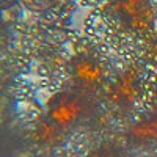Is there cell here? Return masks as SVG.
<instances>
[{
  "instance_id": "6da1fadb",
  "label": "cell",
  "mask_w": 157,
  "mask_h": 157,
  "mask_svg": "<svg viewBox=\"0 0 157 157\" xmlns=\"http://www.w3.org/2000/svg\"><path fill=\"white\" fill-rule=\"evenodd\" d=\"M109 14L130 33H148L152 30L155 14L149 0H109Z\"/></svg>"
},
{
  "instance_id": "7a4b0ae2",
  "label": "cell",
  "mask_w": 157,
  "mask_h": 157,
  "mask_svg": "<svg viewBox=\"0 0 157 157\" xmlns=\"http://www.w3.org/2000/svg\"><path fill=\"white\" fill-rule=\"evenodd\" d=\"M71 78L75 90L91 93L104 85V66L91 55H77L71 63Z\"/></svg>"
},
{
  "instance_id": "3957f363",
  "label": "cell",
  "mask_w": 157,
  "mask_h": 157,
  "mask_svg": "<svg viewBox=\"0 0 157 157\" xmlns=\"http://www.w3.org/2000/svg\"><path fill=\"white\" fill-rule=\"evenodd\" d=\"M25 5L32 10L36 11H49V10H54L61 0H24Z\"/></svg>"
},
{
  "instance_id": "277c9868",
  "label": "cell",
  "mask_w": 157,
  "mask_h": 157,
  "mask_svg": "<svg viewBox=\"0 0 157 157\" xmlns=\"http://www.w3.org/2000/svg\"><path fill=\"white\" fill-rule=\"evenodd\" d=\"M19 0H0V8H8L11 5H14Z\"/></svg>"
}]
</instances>
